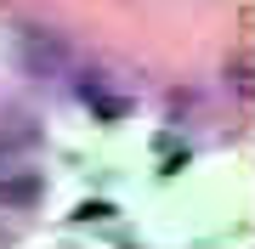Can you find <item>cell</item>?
<instances>
[{"label":"cell","mask_w":255,"mask_h":249,"mask_svg":"<svg viewBox=\"0 0 255 249\" xmlns=\"http://www.w3.org/2000/svg\"><path fill=\"white\" fill-rule=\"evenodd\" d=\"M0 198L6 204H28L34 198V181H0Z\"/></svg>","instance_id":"6da1fadb"},{"label":"cell","mask_w":255,"mask_h":249,"mask_svg":"<svg viewBox=\"0 0 255 249\" xmlns=\"http://www.w3.org/2000/svg\"><path fill=\"white\" fill-rule=\"evenodd\" d=\"M108 215H114L108 204H80V221H108Z\"/></svg>","instance_id":"7a4b0ae2"}]
</instances>
